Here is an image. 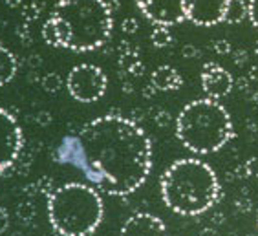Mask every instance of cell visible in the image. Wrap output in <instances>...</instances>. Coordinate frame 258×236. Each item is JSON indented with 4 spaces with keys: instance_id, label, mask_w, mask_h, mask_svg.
<instances>
[{
    "instance_id": "obj_6",
    "label": "cell",
    "mask_w": 258,
    "mask_h": 236,
    "mask_svg": "<svg viewBox=\"0 0 258 236\" xmlns=\"http://www.w3.org/2000/svg\"><path fill=\"white\" fill-rule=\"evenodd\" d=\"M108 79L99 66L94 64H79L72 68L66 79L70 95L81 103H95L106 92Z\"/></svg>"
},
{
    "instance_id": "obj_10",
    "label": "cell",
    "mask_w": 258,
    "mask_h": 236,
    "mask_svg": "<svg viewBox=\"0 0 258 236\" xmlns=\"http://www.w3.org/2000/svg\"><path fill=\"white\" fill-rule=\"evenodd\" d=\"M202 86H204L207 97L218 101V99L225 97L233 88V75L218 64L209 63L202 70Z\"/></svg>"
},
{
    "instance_id": "obj_2",
    "label": "cell",
    "mask_w": 258,
    "mask_h": 236,
    "mask_svg": "<svg viewBox=\"0 0 258 236\" xmlns=\"http://www.w3.org/2000/svg\"><path fill=\"white\" fill-rule=\"evenodd\" d=\"M220 183L214 170L200 159H179L161 176L165 205L183 216H196L214 205Z\"/></svg>"
},
{
    "instance_id": "obj_14",
    "label": "cell",
    "mask_w": 258,
    "mask_h": 236,
    "mask_svg": "<svg viewBox=\"0 0 258 236\" xmlns=\"http://www.w3.org/2000/svg\"><path fill=\"white\" fill-rule=\"evenodd\" d=\"M245 17H249V6L243 0H231L227 8V15H225V22L238 24Z\"/></svg>"
},
{
    "instance_id": "obj_3",
    "label": "cell",
    "mask_w": 258,
    "mask_h": 236,
    "mask_svg": "<svg viewBox=\"0 0 258 236\" xmlns=\"http://www.w3.org/2000/svg\"><path fill=\"white\" fill-rule=\"evenodd\" d=\"M60 48L92 51L112 33V10L104 0H59L51 11Z\"/></svg>"
},
{
    "instance_id": "obj_20",
    "label": "cell",
    "mask_w": 258,
    "mask_h": 236,
    "mask_svg": "<svg viewBox=\"0 0 258 236\" xmlns=\"http://www.w3.org/2000/svg\"><path fill=\"white\" fill-rule=\"evenodd\" d=\"M214 48H216V51H218L220 55H225L231 51V44H229L227 40H218V42L214 44Z\"/></svg>"
},
{
    "instance_id": "obj_19",
    "label": "cell",
    "mask_w": 258,
    "mask_h": 236,
    "mask_svg": "<svg viewBox=\"0 0 258 236\" xmlns=\"http://www.w3.org/2000/svg\"><path fill=\"white\" fill-rule=\"evenodd\" d=\"M121 30H123L124 33H136V31H138V22H136L134 19H124L123 24H121Z\"/></svg>"
},
{
    "instance_id": "obj_1",
    "label": "cell",
    "mask_w": 258,
    "mask_h": 236,
    "mask_svg": "<svg viewBox=\"0 0 258 236\" xmlns=\"http://www.w3.org/2000/svg\"><path fill=\"white\" fill-rule=\"evenodd\" d=\"M77 165L106 194L126 196L145 183L152 167V147L134 121L104 115L85 125L77 139Z\"/></svg>"
},
{
    "instance_id": "obj_18",
    "label": "cell",
    "mask_w": 258,
    "mask_h": 236,
    "mask_svg": "<svg viewBox=\"0 0 258 236\" xmlns=\"http://www.w3.org/2000/svg\"><path fill=\"white\" fill-rule=\"evenodd\" d=\"M249 20L258 30V0H249Z\"/></svg>"
},
{
    "instance_id": "obj_9",
    "label": "cell",
    "mask_w": 258,
    "mask_h": 236,
    "mask_svg": "<svg viewBox=\"0 0 258 236\" xmlns=\"http://www.w3.org/2000/svg\"><path fill=\"white\" fill-rule=\"evenodd\" d=\"M231 0H185V17L196 26H216L225 22Z\"/></svg>"
},
{
    "instance_id": "obj_21",
    "label": "cell",
    "mask_w": 258,
    "mask_h": 236,
    "mask_svg": "<svg viewBox=\"0 0 258 236\" xmlns=\"http://www.w3.org/2000/svg\"><path fill=\"white\" fill-rule=\"evenodd\" d=\"M8 227V211L6 209H0V232Z\"/></svg>"
},
{
    "instance_id": "obj_4",
    "label": "cell",
    "mask_w": 258,
    "mask_h": 236,
    "mask_svg": "<svg viewBox=\"0 0 258 236\" xmlns=\"http://www.w3.org/2000/svg\"><path fill=\"white\" fill-rule=\"evenodd\" d=\"M99 192L83 183H66L55 189L48 200V218L60 236H88L103 220Z\"/></svg>"
},
{
    "instance_id": "obj_11",
    "label": "cell",
    "mask_w": 258,
    "mask_h": 236,
    "mask_svg": "<svg viewBox=\"0 0 258 236\" xmlns=\"http://www.w3.org/2000/svg\"><path fill=\"white\" fill-rule=\"evenodd\" d=\"M119 236H167L165 223L154 214L138 212L124 221Z\"/></svg>"
},
{
    "instance_id": "obj_8",
    "label": "cell",
    "mask_w": 258,
    "mask_h": 236,
    "mask_svg": "<svg viewBox=\"0 0 258 236\" xmlns=\"http://www.w3.org/2000/svg\"><path fill=\"white\" fill-rule=\"evenodd\" d=\"M139 11L156 26H174L185 20V0H136Z\"/></svg>"
},
{
    "instance_id": "obj_12",
    "label": "cell",
    "mask_w": 258,
    "mask_h": 236,
    "mask_svg": "<svg viewBox=\"0 0 258 236\" xmlns=\"http://www.w3.org/2000/svg\"><path fill=\"white\" fill-rule=\"evenodd\" d=\"M152 86L161 92H169V90H178L183 84L181 75L172 68V66H159L158 70L152 72Z\"/></svg>"
},
{
    "instance_id": "obj_22",
    "label": "cell",
    "mask_w": 258,
    "mask_h": 236,
    "mask_svg": "<svg viewBox=\"0 0 258 236\" xmlns=\"http://www.w3.org/2000/svg\"><path fill=\"white\" fill-rule=\"evenodd\" d=\"M6 2H8V6H10L11 10H17L20 6V0H6Z\"/></svg>"
},
{
    "instance_id": "obj_15",
    "label": "cell",
    "mask_w": 258,
    "mask_h": 236,
    "mask_svg": "<svg viewBox=\"0 0 258 236\" xmlns=\"http://www.w3.org/2000/svg\"><path fill=\"white\" fill-rule=\"evenodd\" d=\"M42 39L46 40V44L55 46V48H60L59 42V33H57V26H55L53 19H48L42 26Z\"/></svg>"
},
{
    "instance_id": "obj_17",
    "label": "cell",
    "mask_w": 258,
    "mask_h": 236,
    "mask_svg": "<svg viewBox=\"0 0 258 236\" xmlns=\"http://www.w3.org/2000/svg\"><path fill=\"white\" fill-rule=\"evenodd\" d=\"M44 88L48 90V92H57V90L60 88V79L55 74L44 77Z\"/></svg>"
},
{
    "instance_id": "obj_13",
    "label": "cell",
    "mask_w": 258,
    "mask_h": 236,
    "mask_svg": "<svg viewBox=\"0 0 258 236\" xmlns=\"http://www.w3.org/2000/svg\"><path fill=\"white\" fill-rule=\"evenodd\" d=\"M17 68H19V64H17L15 55L11 53L8 48L0 46V86L8 84L11 79L15 77Z\"/></svg>"
},
{
    "instance_id": "obj_7",
    "label": "cell",
    "mask_w": 258,
    "mask_h": 236,
    "mask_svg": "<svg viewBox=\"0 0 258 236\" xmlns=\"http://www.w3.org/2000/svg\"><path fill=\"white\" fill-rule=\"evenodd\" d=\"M22 150V130L8 110L0 108V174L10 170Z\"/></svg>"
},
{
    "instance_id": "obj_5",
    "label": "cell",
    "mask_w": 258,
    "mask_h": 236,
    "mask_svg": "<svg viewBox=\"0 0 258 236\" xmlns=\"http://www.w3.org/2000/svg\"><path fill=\"white\" fill-rule=\"evenodd\" d=\"M176 136L190 152L211 154L233 138V123L216 99H198L179 112Z\"/></svg>"
},
{
    "instance_id": "obj_16",
    "label": "cell",
    "mask_w": 258,
    "mask_h": 236,
    "mask_svg": "<svg viewBox=\"0 0 258 236\" xmlns=\"http://www.w3.org/2000/svg\"><path fill=\"white\" fill-rule=\"evenodd\" d=\"M152 44L158 46V48H165L172 42V35L169 31V26H158L154 31H152Z\"/></svg>"
}]
</instances>
